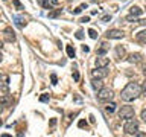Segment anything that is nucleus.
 Returning a JSON list of instances; mask_svg holds the SVG:
<instances>
[{"label":"nucleus","instance_id":"1","mask_svg":"<svg viewBox=\"0 0 146 137\" xmlns=\"http://www.w3.org/2000/svg\"><path fill=\"white\" fill-rule=\"evenodd\" d=\"M140 94H141V87L137 84V82H129V84L122 90L120 98L123 100H126V102H131V100H135Z\"/></svg>","mask_w":146,"mask_h":137},{"label":"nucleus","instance_id":"2","mask_svg":"<svg viewBox=\"0 0 146 137\" xmlns=\"http://www.w3.org/2000/svg\"><path fill=\"white\" fill-rule=\"evenodd\" d=\"M123 131H125V134L128 136H135L137 132H139V122L134 120V119H128L125 122V125H123Z\"/></svg>","mask_w":146,"mask_h":137},{"label":"nucleus","instance_id":"3","mask_svg":"<svg viewBox=\"0 0 146 137\" xmlns=\"http://www.w3.org/2000/svg\"><path fill=\"white\" fill-rule=\"evenodd\" d=\"M114 98V91L111 90V88H100L99 91H98V99L100 100V102H110Z\"/></svg>","mask_w":146,"mask_h":137},{"label":"nucleus","instance_id":"4","mask_svg":"<svg viewBox=\"0 0 146 137\" xmlns=\"http://www.w3.org/2000/svg\"><path fill=\"white\" fill-rule=\"evenodd\" d=\"M119 117L122 120H128V119L134 117V108L129 107V105H123V107L119 110Z\"/></svg>","mask_w":146,"mask_h":137},{"label":"nucleus","instance_id":"5","mask_svg":"<svg viewBox=\"0 0 146 137\" xmlns=\"http://www.w3.org/2000/svg\"><path fill=\"white\" fill-rule=\"evenodd\" d=\"M107 75H108L107 67H98L94 70H91V78L93 79H104V78H107Z\"/></svg>","mask_w":146,"mask_h":137},{"label":"nucleus","instance_id":"6","mask_svg":"<svg viewBox=\"0 0 146 137\" xmlns=\"http://www.w3.org/2000/svg\"><path fill=\"white\" fill-rule=\"evenodd\" d=\"M123 37H125V34L120 31V29H111L107 32V38L108 40H122Z\"/></svg>","mask_w":146,"mask_h":137},{"label":"nucleus","instance_id":"7","mask_svg":"<svg viewBox=\"0 0 146 137\" xmlns=\"http://www.w3.org/2000/svg\"><path fill=\"white\" fill-rule=\"evenodd\" d=\"M110 64V58H107L105 55H99L96 58V67H107Z\"/></svg>","mask_w":146,"mask_h":137},{"label":"nucleus","instance_id":"8","mask_svg":"<svg viewBox=\"0 0 146 137\" xmlns=\"http://www.w3.org/2000/svg\"><path fill=\"white\" fill-rule=\"evenodd\" d=\"M0 105H2V107H11L12 105V96L11 94H2L0 96Z\"/></svg>","mask_w":146,"mask_h":137},{"label":"nucleus","instance_id":"9","mask_svg":"<svg viewBox=\"0 0 146 137\" xmlns=\"http://www.w3.org/2000/svg\"><path fill=\"white\" fill-rule=\"evenodd\" d=\"M3 35H5V40L8 41V43H12V41H15V35H14V31L11 29V27H6L3 32Z\"/></svg>","mask_w":146,"mask_h":137},{"label":"nucleus","instance_id":"10","mask_svg":"<svg viewBox=\"0 0 146 137\" xmlns=\"http://www.w3.org/2000/svg\"><path fill=\"white\" fill-rule=\"evenodd\" d=\"M135 40L139 41L140 44H146V29H143V31H140L139 34L135 35Z\"/></svg>","mask_w":146,"mask_h":137},{"label":"nucleus","instance_id":"11","mask_svg":"<svg viewBox=\"0 0 146 137\" xmlns=\"http://www.w3.org/2000/svg\"><path fill=\"white\" fill-rule=\"evenodd\" d=\"M14 20H15V25H17L18 27H25V26L27 25L26 18L21 17V15H15V17H14Z\"/></svg>","mask_w":146,"mask_h":137},{"label":"nucleus","instance_id":"12","mask_svg":"<svg viewBox=\"0 0 146 137\" xmlns=\"http://www.w3.org/2000/svg\"><path fill=\"white\" fill-rule=\"evenodd\" d=\"M8 87H9V78L3 76L2 82H0V91H8Z\"/></svg>","mask_w":146,"mask_h":137},{"label":"nucleus","instance_id":"13","mask_svg":"<svg viewBox=\"0 0 146 137\" xmlns=\"http://www.w3.org/2000/svg\"><path fill=\"white\" fill-rule=\"evenodd\" d=\"M91 87H93V88H94L96 91H99V90L104 87L102 79H93V81H91Z\"/></svg>","mask_w":146,"mask_h":137},{"label":"nucleus","instance_id":"14","mask_svg":"<svg viewBox=\"0 0 146 137\" xmlns=\"http://www.w3.org/2000/svg\"><path fill=\"white\" fill-rule=\"evenodd\" d=\"M116 55H117V58H125V55H126L125 47H122V46H117V47H116Z\"/></svg>","mask_w":146,"mask_h":137},{"label":"nucleus","instance_id":"15","mask_svg":"<svg viewBox=\"0 0 146 137\" xmlns=\"http://www.w3.org/2000/svg\"><path fill=\"white\" fill-rule=\"evenodd\" d=\"M128 59H129V63H140L141 61V55L140 53H131Z\"/></svg>","mask_w":146,"mask_h":137},{"label":"nucleus","instance_id":"16","mask_svg":"<svg viewBox=\"0 0 146 137\" xmlns=\"http://www.w3.org/2000/svg\"><path fill=\"white\" fill-rule=\"evenodd\" d=\"M129 12L132 14V15H135V17H139L141 12H143V9H140L139 6H131V9H129Z\"/></svg>","mask_w":146,"mask_h":137},{"label":"nucleus","instance_id":"17","mask_svg":"<svg viewBox=\"0 0 146 137\" xmlns=\"http://www.w3.org/2000/svg\"><path fill=\"white\" fill-rule=\"evenodd\" d=\"M105 111H107L108 114H113L114 111H116V104L111 102V104H108L107 107H105Z\"/></svg>","mask_w":146,"mask_h":137},{"label":"nucleus","instance_id":"18","mask_svg":"<svg viewBox=\"0 0 146 137\" xmlns=\"http://www.w3.org/2000/svg\"><path fill=\"white\" fill-rule=\"evenodd\" d=\"M107 50H108V44H107V43H102V44H100V49L98 50V53H99V55H105V52H107Z\"/></svg>","mask_w":146,"mask_h":137},{"label":"nucleus","instance_id":"19","mask_svg":"<svg viewBox=\"0 0 146 137\" xmlns=\"http://www.w3.org/2000/svg\"><path fill=\"white\" fill-rule=\"evenodd\" d=\"M38 2L43 5V6L46 8V9H52V3L49 2V0H38Z\"/></svg>","mask_w":146,"mask_h":137},{"label":"nucleus","instance_id":"20","mask_svg":"<svg viewBox=\"0 0 146 137\" xmlns=\"http://www.w3.org/2000/svg\"><path fill=\"white\" fill-rule=\"evenodd\" d=\"M82 9H87V5H85V3H82L81 6H78V8L73 9V14H79V12L82 11Z\"/></svg>","mask_w":146,"mask_h":137},{"label":"nucleus","instance_id":"21","mask_svg":"<svg viewBox=\"0 0 146 137\" xmlns=\"http://www.w3.org/2000/svg\"><path fill=\"white\" fill-rule=\"evenodd\" d=\"M67 55L70 58H75V49H73L72 46H67Z\"/></svg>","mask_w":146,"mask_h":137},{"label":"nucleus","instance_id":"22","mask_svg":"<svg viewBox=\"0 0 146 137\" xmlns=\"http://www.w3.org/2000/svg\"><path fill=\"white\" fill-rule=\"evenodd\" d=\"M88 35H90V38H93V40L98 38V32H96L94 29H90V31H88Z\"/></svg>","mask_w":146,"mask_h":137},{"label":"nucleus","instance_id":"23","mask_svg":"<svg viewBox=\"0 0 146 137\" xmlns=\"http://www.w3.org/2000/svg\"><path fill=\"white\" fill-rule=\"evenodd\" d=\"M40 100H41V102H49V100H50V96H49V94H41V96H40Z\"/></svg>","mask_w":146,"mask_h":137},{"label":"nucleus","instance_id":"24","mask_svg":"<svg viewBox=\"0 0 146 137\" xmlns=\"http://www.w3.org/2000/svg\"><path fill=\"white\" fill-rule=\"evenodd\" d=\"M12 3H14V6H15V8L18 9V11H21V9H23V5H21L20 2H18V0H12Z\"/></svg>","mask_w":146,"mask_h":137},{"label":"nucleus","instance_id":"25","mask_svg":"<svg viewBox=\"0 0 146 137\" xmlns=\"http://www.w3.org/2000/svg\"><path fill=\"white\" fill-rule=\"evenodd\" d=\"M75 37H76L78 40H82V38H84V32H82V31H78L76 34H75Z\"/></svg>","mask_w":146,"mask_h":137},{"label":"nucleus","instance_id":"26","mask_svg":"<svg viewBox=\"0 0 146 137\" xmlns=\"http://www.w3.org/2000/svg\"><path fill=\"white\" fill-rule=\"evenodd\" d=\"M126 21H137V17L132 15V14H129V15L126 17Z\"/></svg>","mask_w":146,"mask_h":137},{"label":"nucleus","instance_id":"27","mask_svg":"<svg viewBox=\"0 0 146 137\" xmlns=\"http://www.w3.org/2000/svg\"><path fill=\"white\" fill-rule=\"evenodd\" d=\"M73 79H75L76 82L79 81V73H78V70H75V72H73Z\"/></svg>","mask_w":146,"mask_h":137},{"label":"nucleus","instance_id":"28","mask_svg":"<svg viewBox=\"0 0 146 137\" xmlns=\"http://www.w3.org/2000/svg\"><path fill=\"white\" fill-rule=\"evenodd\" d=\"M140 117H141V120H143V122H146V108L143 110V111H141V114H140Z\"/></svg>","mask_w":146,"mask_h":137},{"label":"nucleus","instance_id":"29","mask_svg":"<svg viewBox=\"0 0 146 137\" xmlns=\"http://www.w3.org/2000/svg\"><path fill=\"white\" fill-rule=\"evenodd\" d=\"M78 125H79V128H85V126H87V122H85V120H79V123H78Z\"/></svg>","mask_w":146,"mask_h":137},{"label":"nucleus","instance_id":"30","mask_svg":"<svg viewBox=\"0 0 146 137\" xmlns=\"http://www.w3.org/2000/svg\"><path fill=\"white\" fill-rule=\"evenodd\" d=\"M58 14H61V9H58L56 12H52V14H49V17H56Z\"/></svg>","mask_w":146,"mask_h":137},{"label":"nucleus","instance_id":"31","mask_svg":"<svg viewBox=\"0 0 146 137\" xmlns=\"http://www.w3.org/2000/svg\"><path fill=\"white\" fill-rule=\"evenodd\" d=\"M111 20V15H104L102 17V21H110Z\"/></svg>","mask_w":146,"mask_h":137},{"label":"nucleus","instance_id":"32","mask_svg":"<svg viewBox=\"0 0 146 137\" xmlns=\"http://www.w3.org/2000/svg\"><path fill=\"white\" fill-rule=\"evenodd\" d=\"M141 93H145V96H146V81L143 82V85H141Z\"/></svg>","mask_w":146,"mask_h":137},{"label":"nucleus","instance_id":"33","mask_svg":"<svg viewBox=\"0 0 146 137\" xmlns=\"http://www.w3.org/2000/svg\"><path fill=\"white\" fill-rule=\"evenodd\" d=\"M50 79H52V84H56V75H52V76H50Z\"/></svg>","mask_w":146,"mask_h":137},{"label":"nucleus","instance_id":"34","mask_svg":"<svg viewBox=\"0 0 146 137\" xmlns=\"http://www.w3.org/2000/svg\"><path fill=\"white\" fill-rule=\"evenodd\" d=\"M81 21H82V23H87V21H90V17H84V18H81Z\"/></svg>","mask_w":146,"mask_h":137},{"label":"nucleus","instance_id":"35","mask_svg":"<svg viewBox=\"0 0 146 137\" xmlns=\"http://www.w3.org/2000/svg\"><path fill=\"white\" fill-rule=\"evenodd\" d=\"M56 125V119H52V120H50V126H55Z\"/></svg>","mask_w":146,"mask_h":137},{"label":"nucleus","instance_id":"36","mask_svg":"<svg viewBox=\"0 0 146 137\" xmlns=\"http://www.w3.org/2000/svg\"><path fill=\"white\" fill-rule=\"evenodd\" d=\"M82 50H84V52H88L90 49H88V46H82Z\"/></svg>","mask_w":146,"mask_h":137},{"label":"nucleus","instance_id":"37","mask_svg":"<svg viewBox=\"0 0 146 137\" xmlns=\"http://www.w3.org/2000/svg\"><path fill=\"white\" fill-rule=\"evenodd\" d=\"M50 3H52V5H59V0H52Z\"/></svg>","mask_w":146,"mask_h":137},{"label":"nucleus","instance_id":"38","mask_svg":"<svg viewBox=\"0 0 146 137\" xmlns=\"http://www.w3.org/2000/svg\"><path fill=\"white\" fill-rule=\"evenodd\" d=\"M139 23L140 25H146V20H139Z\"/></svg>","mask_w":146,"mask_h":137},{"label":"nucleus","instance_id":"39","mask_svg":"<svg viewBox=\"0 0 146 137\" xmlns=\"http://www.w3.org/2000/svg\"><path fill=\"white\" fill-rule=\"evenodd\" d=\"M2 59H3V55H2V52H0V63H2Z\"/></svg>","mask_w":146,"mask_h":137},{"label":"nucleus","instance_id":"40","mask_svg":"<svg viewBox=\"0 0 146 137\" xmlns=\"http://www.w3.org/2000/svg\"><path fill=\"white\" fill-rule=\"evenodd\" d=\"M3 47V43H2V41H0V49H2Z\"/></svg>","mask_w":146,"mask_h":137},{"label":"nucleus","instance_id":"41","mask_svg":"<svg viewBox=\"0 0 146 137\" xmlns=\"http://www.w3.org/2000/svg\"><path fill=\"white\" fill-rule=\"evenodd\" d=\"M0 111H2V105H0Z\"/></svg>","mask_w":146,"mask_h":137},{"label":"nucleus","instance_id":"42","mask_svg":"<svg viewBox=\"0 0 146 137\" xmlns=\"http://www.w3.org/2000/svg\"><path fill=\"white\" fill-rule=\"evenodd\" d=\"M0 125H2V119H0Z\"/></svg>","mask_w":146,"mask_h":137},{"label":"nucleus","instance_id":"43","mask_svg":"<svg viewBox=\"0 0 146 137\" xmlns=\"http://www.w3.org/2000/svg\"><path fill=\"white\" fill-rule=\"evenodd\" d=\"M93 2H98V0H93Z\"/></svg>","mask_w":146,"mask_h":137},{"label":"nucleus","instance_id":"44","mask_svg":"<svg viewBox=\"0 0 146 137\" xmlns=\"http://www.w3.org/2000/svg\"><path fill=\"white\" fill-rule=\"evenodd\" d=\"M0 78H2V76H0Z\"/></svg>","mask_w":146,"mask_h":137}]
</instances>
